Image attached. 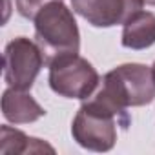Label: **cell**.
I'll return each instance as SVG.
<instances>
[{"label":"cell","instance_id":"cell-7","mask_svg":"<svg viewBox=\"0 0 155 155\" xmlns=\"http://www.w3.org/2000/svg\"><path fill=\"white\" fill-rule=\"evenodd\" d=\"M2 115L11 124H29L46 115V110L26 90L8 88L2 95Z\"/></svg>","mask_w":155,"mask_h":155},{"label":"cell","instance_id":"cell-10","mask_svg":"<svg viewBox=\"0 0 155 155\" xmlns=\"http://www.w3.org/2000/svg\"><path fill=\"white\" fill-rule=\"evenodd\" d=\"M15 2H17V11L20 17L28 20H35L38 11L44 6H48L49 2H55V0H15Z\"/></svg>","mask_w":155,"mask_h":155},{"label":"cell","instance_id":"cell-1","mask_svg":"<svg viewBox=\"0 0 155 155\" xmlns=\"http://www.w3.org/2000/svg\"><path fill=\"white\" fill-rule=\"evenodd\" d=\"M130 115L95 91L79 108L73 124V140L90 151H110L117 142V126L128 128Z\"/></svg>","mask_w":155,"mask_h":155},{"label":"cell","instance_id":"cell-4","mask_svg":"<svg viewBox=\"0 0 155 155\" xmlns=\"http://www.w3.org/2000/svg\"><path fill=\"white\" fill-rule=\"evenodd\" d=\"M49 88L66 99H90L99 84L101 77L91 62H88L84 57L77 55H66L49 64Z\"/></svg>","mask_w":155,"mask_h":155},{"label":"cell","instance_id":"cell-11","mask_svg":"<svg viewBox=\"0 0 155 155\" xmlns=\"http://www.w3.org/2000/svg\"><path fill=\"white\" fill-rule=\"evenodd\" d=\"M146 4H150V6H155V0H144Z\"/></svg>","mask_w":155,"mask_h":155},{"label":"cell","instance_id":"cell-8","mask_svg":"<svg viewBox=\"0 0 155 155\" xmlns=\"http://www.w3.org/2000/svg\"><path fill=\"white\" fill-rule=\"evenodd\" d=\"M120 44L128 49H146L155 44V15L150 11H137L126 20L120 35Z\"/></svg>","mask_w":155,"mask_h":155},{"label":"cell","instance_id":"cell-3","mask_svg":"<svg viewBox=\"0 0 155 155\" xmlns=\"http://www.w3.org/2000/svg\"><path fill=\"white\" fill-rule=\"evenodd\" d=\"M97 91L120 110L151 104L155 101L153 69L137 62L117 66L102 77V84Z\"/></svg>","mask_w":155,"mask_h":155},{"label":"cell","instance_id":"cell-12","mask_svg":"<svg viewBox=\"0 0 155 155\" xmlns=\"http://www.w3.org/2000/svg\"><path fill=\"white\" fill-rule=\"evenodd\" d=\"M151 69H153V75H155V62H153V66H151Z\"/></svg>","mask_w":155,"mask_h":155},{"label":"cell","instance_id":"cell-2","mask_svg":"<svg viewBox=\"0 0 155 155\" xmlns=\"http://www.w3.org/2000/svg\"><path fill=\"white\" fill-rule=\"evenodd\" d=\"M35 42L38 44L48 66L60 57L79 53V26L73 11L62 0L49 2L35 17Z\"/></svg>","mask_w":155,"mask_h":155},{"label":"cell","instance_id":"cell-5","mask_svg":"<svg viewBox=\"0 0 155 155\" xmlns=\"http://www.w3.org/2000/svg\"><path fill=\"white\" fill-rule=\"evenodd\" d=\"M44 64L46 60L38 44L26 37H17L4 49V81L9 88L28 91Z\"/></svg>","mask_w":155,"mask_h":155},{"label":"cell","instance_id":"cell-9","mask_svg":"<svg viewBox=\"0 0 155 155\" xmlns=\"http://www.w3.org/2000/svg\"><path fill=\"white\" fill-rule=\"evenodd\" d=\"M0 140H2V146H0L2 153H28V151H42V150L53 151V148L48 146L46 142H42L40 139L28 137L26 133L13 130L9 126H2Z\"/></svg>","mask_w":155,"mask_h":155},{"label":"cell","instance_id":"cell-6","mask_svg":"<svg viewBox=\"0 0 155 155\" xmlns=\"http://www.w3.org/2000/svg\"><path fill=\"white\" fill-rule=\"evenodd\" d=\"M144 6V0H71V8L95 28L126 24Z\"/></svg>","mask_w":155,"mask_h":155}]
</instances>
